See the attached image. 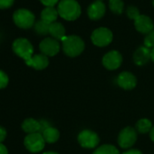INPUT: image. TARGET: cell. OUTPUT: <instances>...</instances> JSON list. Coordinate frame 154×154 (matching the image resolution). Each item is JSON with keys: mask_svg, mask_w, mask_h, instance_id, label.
<instances>
[{"mask_svg": "<svg viewBox=\"0 0 154 154\" xmlns=\"http://www.w3.org/2000/svg\"><path fill=\"white\" fill-rule=\"evenodd\" d=\"M57 11L58 15L67 21L76 20L81 16V7L75 0H61Z\"/></svg>", "mask_w": 154, "mask_h": 154, "instance_id": "cell-1", "label": "cell"}, {"mask_svg": "<svg viewBox=\"0 0 154 154\" xmlns=\"http://www.w3.org/2000/svg\"><path fill=\"white\" fill-rule=\"evenodd\" d=\"M61 41L63 43V50L64 54L70 57L78 56L85 50V42L77 35L64 36Z\"/></svg>", "mask_w": 154, "mask_h": 154, "instance_id": "cell-2", "label": "cell"}, {"mask_svg": "<svg viewBox=\"0 0 154 154\" xmlns=\"http://www.w3.org/2000/svg\"><path fill=\"white\" fill-rule=\"evenodd\" d=\"M12 48L15 54L24 59L25 62L30 60L33 56L34 47L32 44L26 38H18L15 40Z\"/></svg>", "mask_w": 154, "mask_h": 154, "instance_id": "cell-3", "label": "cell"}, {"mask_svg": "<svg viewBox=\"0 0 154 154\" xmlns=\"http://www.w3.org/2000/svg\"><path fill=\"white\" fill-rule=\"evenodd\" d=\"M13 19L15 24L23 29L31 28L35 26V15L27 9H18L13 15Z\"/></svg>", "mask_w": 154, "mask_h": 154, "instance_id": "cell-4", "label": "cell"}, {"mask_svg": "<svg viewBox=\"0 0 154 154\" xmlns=\"http://www.w3.org/2000/svg\"><path fill=\"white\" fill-rule=\"evenodd\" d=\"M112 33L110 29L106 27H100L95 29L92 35L91 39L94 45L99 47L107 46L112 41Z\"/></svg>", "mask_w": 154, "mask_h": 154, "instance_id": "cell-5", "label": "cell"}, {"mask_svg": "<svg viewBox=\"0 0 154 154\" xmlns=\"http://www.w3.org/2000/svg\"><path fill=\"white\" fill-rule=\"evenodd\" d=\"M45 141L43 138V135L40 132L28 134L24 140L26 148L33 153L41 151L45 148Z\"/></svg>", "mask_w": 154, "mask_h": 154, "instance_id": "cell-6", "label": "cell"}, {"mask_svg": "<svg viewBox=\"0 0 154 154\" xmlns=\"http://www.w3.org/2000/svg\"><path fill=\"white\" fill-rule=\"evenodd\" d=\"M137 140V131L131 127L122 129L118 136V143L122 149L131 148Z\"/></svg>", "mask_w": 154, "mask_h": 154, "instance_id": "cell-7", "label": "cell"}, {"mask_svg": "<svg viewBox=\"0 0 154 154\" xmlns=\"http://www.w3.org/2000/svg\"><path fill=\"white\" fill-rule=\"evenodd\" d=\"M77 139H78V142L80 143V145L83 148H86V149H94L100 142L99 136L95 132L90 130L82 131L79 133Z\"/></svg>", "mask_w": 154, "mask_h": 154, "instance_id": "cell-8", "label": "cell"}, {"mask_svg": "<svg viewBox=\"0 0 154 154\" xmlns=\"http://www.w3.org/2000/svg\"><path fill=\"white\" fill-rule=\"evenodd\" d=\"M39 48L43 54L46 56H54L60 51V44L58 40L52 37H47L40 43Z\"/></svg>", "mask_w": 154, "mask_h": 154, "instance_id": "cell-9", "label": "cell"}, {"mask_svg": "<svg viewBox=\"0 0 154 154\" xmlns=\"http://www.w3.org/2000/svg\"><path fill=\"white\" fill-rule=\"evenodd\" d=\"M122 63V56L118 51H110L103 58V64L108 70L118 69Z\"/></svg>", "mask_w": 154, "mask_h": 154, "instance_id": "cell-10", "label": "cell"}, {"mask_svg": "<svg viewBox=\"0 0 154 154\" xmlns=\"http://www.w3.org/2000/svg\"><path fill=\"white\" fill-rule=\"evenodd\" d=\"M117 84L124 90H132L137 85V79L131 72H122L117 77Z\"/></svg>", "mask_w": 154, "mask_h": 154, "instance_id": "cell-11", "label": "cell"}, {"mask_svg": "<svg viewBox=\"0 0 154 154\" xmlns=\"http://www.w3.org/2000/svg\"><path fill=\"white\" fill-rule=\"evenodd\" d=\"M134 26L138 32L141 34H149L154 29L152 20L144 15H140L134 20Z\"/></svg>", "mask_w": 154, "mask_h": 154, "instance_id": "cell-12", "label": "cell"}, {"mask_svg": "<svg viewBox=\"0 0 154 154\" xmlns=\"http://www.w3.org/2000/svg\"><path fill=\"white\" fill-rule=\"evenodd\" d=\"M106 11V8L105 5L103 4V2L102 1H94V3H92L88 9H87V14L88 17H90V19L92 20H99L101 19Z\"/></svg>", "mask_w": 154, "mask_h": 154, "instance_id": "cell-13", "label": "cell"}, {"mask_svg": "<svg viewBox=\"0 0 154 154\" xmlns=\"http://www.w3.org/2000/svg\"><path fill=\"white\" fill-rule=\"evenodd\" d=\"M150 51L151 49L146 46L139 47L133 54L134 63L139 66H142L146 64L150 60Z\"/></svg>", "mask_w": 154, "mask_h": 154, "instance_id": "cell-14", "label": "cell"}, {"mask_svg": "<svg viewBox=\"0 0 154 154\" xmlns=\"http://www.w3.org/2000/svg\"><path fill=\"white\" fill-rule=\"evenodd\" d=\"M26 65L31 66V67L35 68V70H43L48 66L49 60L46 55H45L43 54H39L33 55L30 60L26 62Z\"/></svg>", "mask_w": 154, "mask_h": 154, "instance_id": "cell-15", "label": "cell"}, {"mask_svg": "<svg viewBox=\"0 0 154 154\" xmlns=\"http://www.w3.org/2000/svg\"><path fill=\"white\" fill-rule=\"evenodd\" d=\"M22 129L24 130L25 132L28 134L35 133L41 131V124H40V122L32 118H28L23 122Z\"/></svg>", "mask_w": 154, "mask_h": 154, "instance_id": "cell-16", "label": "cell"}, {"mask_svg": "<svg viewBox=\"0 0 154 154\" xmlns=\"http://www.w3.org/2000/svg\"><path fill=\"white\" fill-rule=\"evenodd\" d=\"M57 17H58V11L54 7H47L41 13V19L49 25L54 23Z\"/></svg>", "mask_w": 154, "mask_h": 154, "instance_id": "cell-17", "label": "cell"}, {"mask_svg": "<svg viewBox=\"0 0 154 154\" xmlns=\"http://www.w3.org/2000/svg\"><path fill=\"white\" fill-rule=\"evenodd\" d=\"M49 35H51L52 37L56 40H62L64 36H66L65 28L61 23L54 22L49 26Z\"/></svg>", "mask_w": 154, "mask_h": 154, "instance_id": "cell-18", "label": "cell"}, {"mask_svg": "<svg viewBox=\"0 0 154 154\" xmlns=\"http://www.w3.org/2000/svg\"><path fill=\"white\" fill-rule=\"evenodd\" d=\"M41 134L43 135L45 141L48 142V143H54V142L57 141L59 137H60L59 131L54 127H51V126H49L45 130H44Z\"/></svg>", "mask_w": 154, "mask_h": 154, "instance_id": "cell-19", "label": "cell"}, {"mask_svg": "<svg viewBox=\"0 0 154 154\" xmlns=\"http://www.w3.org/2000/svg\"><path fill=\"white\" fill-rule=\"evenodd\" d=\"M136 131L139 133H147L149 132L150 130L152 129V123L148 119H140L136 123Z\"/></svg>", "mask_w": 154, "mask_h": 154, "instance_id": "cell-20", "label": "cell"}, {"mask_svg": "<svg viewBox=\"0 0 154 154\" xmlns=\"http://www.w3.org/2000/svg\"><path fill=\"white\" fill-rule=\"evenodd\" d=\"M94 154H120L117 148L113 145L104 144L95 149Z\"/></svg>", "mask_w": 154, "mask_h": 154, "instance_id": "cell-21", "label": "cell"}, {"mask_svg": "<svg viewBox=\"0 0 154 154\" xmlns=\"http://www.w3.org/2000/svg\"><path fill=\"white\" fill-rule=\"evenodd\" d=\"M49 26H50L49 24L45 23V21L41 19L35 24L34 28H35V31L39 35H46L49 34Z\"/></svg>", "mask_w": 154, "mask_h": 154, "instance_id": "cell-22", "label": "cell"}, {"mask_svg": "<svg viewBox=\"0 0 154 154\" xmlns=\"http://www.w3.org/2000/svg\"><path fill=\"white\" fill-rule=\"evenodd\" d=\"M109 8L112 13L120 15L123 11L124 4L122 0H109Z\"/></svg>", "mask_w": 154, "mask_h": 154, "instance_id": "cell-23", "label": "cell"}, {"mask_svg": "<svg viewBox=\"0 0 154 154\" xmlns=\"http://www.w3.org/2000/svg\"><path fill=\"white\" fill-rule=\"evenodd\" d=\"M144 46L152 49L154 47V29L146 35L144 38Z\"/></svg>", "mask_w": 154, "mask_h": 154, "instance_id": "cell-24", "label": "cell"}, {"mask_svg": "<svg viewBox=\"0 0 154 154\" xmlns=\"http://www.w3.org/2000/svg\"><path fill=\"white\" fill-rule=\"evenodd\" d=\"M126 14H127V16H128L129 18L133 19V20H135L138 17L140 16V15L139 9H138L136 7H133V6H130V7L127 8Z\"/></svg>", "mask_w": 154, "mask_h": 154, "instance_id": "cell-25", "label": "cell"}, {"mask_svg": "<svg viewBox=\"0 0 154 154\" xmlns=\"http://www.w3.org/2000/svg\"><path fill=\"white\" fill-rule=\"evenodd\" d=\"M8 85V76L3 71L0 70V89H4Z\"/></svg>", "mask_w": 154, "mask_h": 154, "instance_id": "cell-26", "label": "cell"}, {"mask_svg": "<svg viewBox=\"0 0 154 154\" xmlns=\"http://www.w3.org/2000/svg\"><path fill=\"white\" fill-rule=\"evenodd\" d=\"M15 0H0V9H6L14 4Z\"/></svg>", "mask_w": 154, "mask_h": 154, "instance_id": "cell-27", "label": "cell"}, {"mask_svg": "<svg viewBox=\"0 0 154 154\" xmlns=\"http://www.w3.org/2000/svg\"><path fill=\"white\" fill-rule=\"evenodd\" d=\"M59 0H40V2L45 5L46 8L47 7H54V5H56L58 3Z\"/></svg>", "mask_w": 154, "mask_h": 154, "instance_id": "cell-28", "label": "cell"}, {"mask_svg": "<svg viewBox=\"0 0 154 154\" xmlns=\"http://www.w3.org/2000/svg\"><path fill=\"white\" fill-rule=\"evenodd\" d=\"M6 137H7V131H6V129L0 126V143H1L3 140H5Z\"/></svg>", "mask_w": 154, "mask_h": 154, "instance_id": "cell-29", "label": "cell"}, {"mask_svg": "<svg viewBox=\"0 0 154 154\" xmlns=\"http://www.w3.org/2000/svg\"><path fill=\"white\" fill-rule=\"evenodd\" d=\"M0 154H8V149L2 143H0Z\"/></svg>", "mask_w": 154, "mask_h": 154, "instance_id": "cell-30", "label": "cell"}, {"mask_svg": "<svg viewBox=\"0 0 154 154\" xmlns=\"http://www.w3.org/2000/svg\"><path fill=\"white\" fill-rule=\"evenodd\" d=\"M123 154H142V153H141V151H140V150H138V149H129V150L125 151Z\"/></svg>", "mask_w": 154, "mask_h": 154, "instance_id": "cell-31", "label": "cell"}, {"mask_svg": "<svg viewBox=\"0 0 154 154\" xmlns=\"http://www.w3.org/2000/svg\"><path fill=\"white\" fill-rule=\"evenodd\" d=\"M149 137H150L151 140L154 141V126L152 127V129H151L150 131H149Z\"/></svg>", "mask_w": 154, "mask_h": 154, "instance_id": "cell-32", "label": "cell"}, {"mask_svg": "<svg viewBox=\"0 0 154 154\" xmlns=\"http://www.w3.org/2000/svg\"><path fill=\"white\" fill-rule=\"evenodd\" d=\"M150 60H152L153 63H154V47L150 51Z\"/></svg>", "mask_w": 154, "mask_h": 154, "instance_id": "cell-33", "label": "cell"}, {"mask_svg": "<svg viewBox=\"0 0 154 154\" xmlns=\"http://www.w3.org/2000/svg\"><path fill=\"white\" fill-rule=\"evenodd\" d=\"M43 154H58V153L54 152V151H47V152H45V153H43Z\"/></svg>", "mask_w": 154, "mask_h": 154, "instance_id": "cell-34", "label": "cell"}, {"mask_svg": "<svg viewBox=\"0 0 154 154\" xmlns=\"http://www.w3.org/2000/svg\"><path fill=\"white\" fill-rule=\"evenodd\" d=\"M152 5H153V7H154V0H153V1H152Z\"/></svg>", "mask_w": 154, "mask_h": 154, "instance_id": "cell-35", "label": "cell"}, {"mask_svg": "<svg viewBox=\"0 0 154 154\" xmlns=\"http://www.w3.org/2000/svg\"><path fill=\"white\" fill-rule=\"evenodd\" d=\"M96 1H102L103 2V0H96Z\"/></svg>", "mask_w": 154, "mask_h": 154, "instance_id": "cell-36", "label": "cell"}]
</instances>
